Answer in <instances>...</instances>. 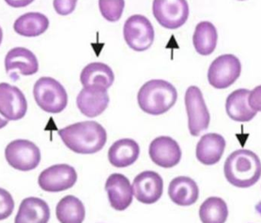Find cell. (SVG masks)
I'll use <instances>...</instances> for the list:
<instances>
[{
	"instance_id": "cell-1",
	"label": "cell",
	"mask_w": 261,
	"mask_h": 223,
	"mask_svg": "<svg viewBox=\"0 0 261 223\" xmlns=\"http://www.w3.org/2000/svg\"><path fill=\"white\" fill-rule=\"evenodd\" d=\"M59 135L71 151L83 155L99 152L107 141V130L96 121L72 124L60 129Z\"/></svg>"
},
{
	"instance_id": "cell-2",
	"label": "cell",
	"mask_w": 261,
	"mask_h": 223,
	"mask_svg": "<svg viewBox=\"0 0 261 223\" xmlns=\"http://www.w3.org/2000/svg\"><path fill=\"white\" fill-rule=\"evenodd\" d=\"M226 180L237 188L254 186L261 176V161L255 153L240 149L231 153L224 165Z\"/></svg>"
},
{
	"instance_id": "cell-3",
	"label": "cell",
	"mask_w": 261,
	"mask_h": 223,
	"mask_svg": "<svg viewBox=\"0 0 261 223\" xmlns=\"http://www.w3.org/2000/svg\"><path fill=\"white\" fill-rule=\"evenodd\" d=\"M178 92L175 87L165 80H150L138 91L137 101L143 112L160 116L169 111L176 103Z\"/></svg>"
},
{
	"instance_id": "cell-4",
	"label": "cell",
	"mask_w": 261,
	"mask_h": 223,
	"mask_svg": "<svg viewBox=\"0 0 261 223\" xmlns=\"http://www.w3.org/2000/svg\"><path fill=\"white\" fill-rule=\"evenodd\" d=\"M33 95L39 107L50 114H60L68 104L65 88L51 77L40 78L34 85Z\"/></svg>"
},
{
	"instance_id": "cell-5",
	"label": "cell",
	"mask_w": 261,
	"mask_h": 223,
	"mask_svg": "<svg viewBox=\"0 0 261 223\" xmlns=\"http://www.w3.org/2000/svg\"><path fill=\"white\" fill-rule=\"evenodd\" d=\"M7 162L12 168L22 172L34 170L41 162L40 148L29 140L18 139L11 142L5 149Z\"/></svg>"
},
{
	"instance_id": "cell-6",
	"label": "cell",
	"mask_w": 261,
	"mask_h": 223,
	"mask_svg": "<svg viewBox=\"0 0 261 223\" xmlns=\"http://www.w3.org/2000/svg\"><path fill=\"white\" fill-rule=\"evenodd\" d=\"M127 45L136 52H144L154 41V29L148 18L136 14L128 18L123 26Z\"/></svg>"
},
{
	"instance_id": "cell-7",
	"label": "cell",
	"mask_w": 261,
	"mask_h": 223,
	"mask_svg": "<svg viewBox=\"0 0 261 223\" xmlns=\"http://www.w3.org/2000/svg\"><path fill=\"white\" fill-rule=\"evenodd\" d=\"M184 100L191 135L199 136L202 131L208 129L211 121L210 113L201 90L196 86H191L186 90Z\"/></svg>"
},
{
	"instance_id": "cell-8",
	"label": "cell",
	"mask_w": 261,
	"mask_h": 223,
	"mask_svg": "<svg viewBox=\"0 0 261 223\" xmlns=\"http://www.w3.org/2000/svg\"><path fill=\"white\" fill-rule=\"evenodd\" d=\"M152 12L156 21L166 30H178L189 17L186 0H155Z\"/></svg>"
},
{
	"instance_id": "cell-9",
	"label": "cell",
	"mask_w": 261,
	"mask_h": 223,
	"mask_svg": "<svg viewBox=\"0 0 261 223\" xmlns=\"http://www.w3.org/2000/svg\"><path fill=\"white\" fill-rule=\"evenodd\" d=\"M241 72L242 64L237 57L229 53L220 55L208 68V83L216 89H226L237 81Z\"/></svg>"
},
{
	"instance_id": "cell-10",
	"label": "cell",
	"mask_w": 261,
	"mask_h": 223,
	"mask_svg": "<svg viewBox=\"0 0 261 223\" xmlns=\"http://www.w3.org/2000/svg\"><path fill=\"white\" fill-rule=\"evenodd\" d=\"M77 181V173L68 164H56L42 171L38 183L48 192H60L72 188Z\"/></svg>"
},
{
	"instance_id": "cell-11",
	"label": "cell",
	"mask_w": 261,
	"mask_h": 223,
	"mask_svg": "<svg viewBox=\"0 0 261 223\" xmlns=\"http://www.w3.org/2000/svg\"><path fill=\"white\" fill-rule=\"evenodd\" d=\"M134 196L145 205H152L160 200L164 192V180L153 171H145L136 176L133 182Z\"/></svg>"
},
{
	"instance_id": "cell-12",
	"label": "cell",
	"mask_w": 261,
	"mask_h": 223,
	"mask_svg": "<svg viewBox=\"0 0 261 223\" xmlns=\"http://www.w3.org/2000/svg\"><path fill=\"white\" fill-rule=\"evenodd\" d=\"M28 111V101L24 93L8 82L0 83V113L9 121L24 118Z\"/></svg>"
},
{
	"instance_id": "cell-13",
	"label": "cell",
	"mask_w": 261,
	"mask_h": 223,
	"mask_svg": "<svg viewBox=\"0 0 261 223\" xmlns=\"http://www.w3.org/2000/svg\"><path fill=\"white\" fill-rule=\"evenodd\" d=\"M148 154L155 164L163 168H172L181 159V149L178 142L169 136L157 137L150 143Z\"/></svg>"
},
{
	"instance_id": "cell-14",
	"label": "cell",
	"mask_w": 261,
	"mask_h": 223,
	"mask_svg": "<svg viewBox=\"0 0 261 223\" xmlns=\"http://www.w3.org/2000/svg\"><path fill=\"white\" fill-rule=\"evenodd\" d=\"M110 206L117 211H124L133 202V187L130 180L121 174H112L106 183Z\"/></svg>"
},
{
	"instance_id": "cell-15",
	"label": "cell",
	"mask_w": 261,
	"mask_h": 223,
	"mask_svg": "<svg viewBox=\"0 0 261 223\" xmlns=\"http://www.w3.org/2000/svg\"><path fill=\"white\" fill-rule=\"evenodd\" d=\"M76 104L84 116L96 118L107 110L109 104V96L106 89L84 88L78 94Z\"/></svg>"
},
{
	"instance_id": "cell-16",
	"label": "cell",
	"mask_w": 261,
	"mask_h": 223,
	"mask_svg": "<svg viewBox=\"0 0 261 223\" xmlns=\"http://www.w3.org/2000/svg\"><path fill=\"white\" fill-rule=\"evenodd\" d=\"M5 69L8 73L18 71L23 76H30L39 71V62L35 54L29 49L15 47L6 54Z\"/></svg>"
},
{
	"instance_id": "cell-17",
	"label": "cell",
	"mask_w": 261,
	"mask_h": 223,
	"mask_svg": "<svg viewBox=\"0 0 261 223\" xmlns=\"http://www.w3.org/2000/svg\"><path fill=\"white\" fill-rule=\"evenodd\" d=\"M226 148L225 138L217 133H208L201 137L196 146V156L202 164L214 165L219 162Z\"/></svg>"
},
{
	"instance_id": "cell-18",
	"label": "cell",
	"mask_w": 261,
	"mask_h": 223,
	"mask_svg": "<svg viewBox=\"0 0 261 223\" xmlns=\"http://www.w3.org/2000/svg\"><path fill=\"white\" fill-rule=\"evenodd\" d=\"M251 91L248 89H237L227 97L226 101V111L232 120L237 122H248L255 118L257 112L253 110L249 105V96Z\"/></svg>"
},
{
	"instance_id": "cell-19",
	"label": "cell",
	"mask_w": 261,
	"mask_h": 223,
	"mask_svg": "<svg viewBox=\"0 0 261 223\" xmlns=\"http://www.w3.org/2000/svg\"><path fill=\"white\" fill-rule=\"evenodd\" d=\"M168 195L178 206H192L199 197V188L194 179L188 176H178L169 184Z\"/></svg>"
},
{
	"instance_id": "cell-20",
	"label": "cell",
	"mask_w": 261,
	"mask_h": 223,
	"mask_svg": "<svg viewBox=\"0 0 261 223\" xmlns=\"http://www.w3.org/2000/svg\"><path fill=\"white\" fill-rule=\"evenodd\" d=\"M80 81L84 88H101L107 90L115 81L112 69L105 63L93 62L81 71Z\"/></svg>"
},
{
	"instance_id": "cell-21",
	"label": "cell",
	"mask_w": 261,
	"mask_h": 223,
	"mask_svg": "<svg viewBox=\"0 0 261 223\" xmlns=\"http://www.w3.org/2000/svg\"><path fill=\"white\" fill-rule=\"evenodd\" d=\"M140 147L133 139L125 138L115 142L108 150L109 162L117 168H125L137 161Z\"/></svg>"
},
{
	"instance_id": "cell-22",
	"label": "cell",
	"mask_w": 261,
	"mask_h": 223,
	"mask_svg": "<svg viewBox=\"0 0 261 223\" xmlns=\"http://www.w3.org/2000/svg\"><path fill=\"white\" fill-rule=\"evenodd\" d=\"M50 218V208L45 201L29 197L19 206L15 223H46Z\"/></svg>"
},
{
	"instance_id": "cell-23",
	"label": "cell",
	"mask_w": 261,
	"mask_h": 223,
	"mask_svg": "<svg viewBox=\"0 0 261 223\" xmlns=\"http://www.w3.org/2000/svg\"><path fill=\"white\" fill-rule=\"evenodd\" d=\"M49 27V19L41 12H28L14 22L13 30L23 37H38Z\"/></svg>"
},
{
	"instance_id": "cell-24",
	"label": "cell",
	"mask_w": 261,
	"mask_h": 223,
	"mask_svg": "<svg viewBox=\"0 0 261 223\" xmlns=\"http://www.w3.org/2000/svg\"><path fill=\"white\" fill-rule=\"evenodd\" d=\"M218 34L214 24L208 21L200 22L196 26L193 43L196 52L201 55L213 53L217 45Z\"/></svg>"
},
{
	"instance_id": "cell-25",
	"label": "cell",
	"mask_w": 261,
	"mask_h": 223,
	"mask_svg": "<svg viewBox=\"0 0 261 223\" xmlns=\"http://www.w3.org/2000/svg\"><path fill=\"white\" fill-rule=\"evenodd\" d=\"M56 215L61 223H82L86 216V209L81 200L68 195L59 202Z\"/></svg>"
},
{
	"instance_id": "cell-26",
	"label": "cell",
	"mask_w": 261,
	"mask_h": 223,
	"mask_svg": "<svg viewBox=\"0 0 261 223\" xmlns=\"http://www.w3.org/2000/svg\"><path fill=\"white\" fill-rule=\"evenodd\" d=\"M199 217L203 223H224L228 217L226 202L219 197H210L199 208Z\"/></svg>"
},
{
	"instance_id": "cell-27",
	"label": "cell",
	"mask_w": 261,
	"mask_h": 223,
	"mask_svg": "<svg viewBox=\"0 0 261 223\" xmlns=\"http://www.w3.org/2000/svg\"><path fill=\"white\" fill-rule=\"evenodd\" d=\"M125 2L123 0H101L99 1V8L101 15L108 22L119 21L124 10Z\"/></svg>"
},
{
	"instance_id": "cell-28",
	"label": "cell",
	"mask_w": 261,
	"mask_h": 223,
	"mask_svg": "<svg viewBox=\"0 0 261 223\" xmlns=\"http://www.w3.org/2000/svg\"><path fill=\"white\" fill-rule=\"evenodd\" d=\"M1 192V212H0V219L3 220L12 214L14 208V203L12 195L9 193L4 188L0 189Z\"/></svg>"
},
{
	"instance_id": "cell-29",
	"label": "cell",
	"mask_w": 261,
	"mask_h": 223,
	"mask_svg": "<svg viewBox=\"0 0 261 223\" xmlns=\"http://www.w3.org/2000/svg\"><path fill=\"white\" fill-rule=\"evenodd\" d=\"M76 3V1H54V7L60 15H68L75 9Z\"/></svg>"
},
{
	"instance_id": "cell-30",
	"label": "cell",
	"mask_w": 261,
	"mask_h": 223,
	"mask_svg": "<svg viewBox=\"0 0 261 223\" xmlns=\"http://www.w3.org/2000/svg\"><path fill=\"white\" fill-rule=\"evenodd\" d=\"M249 105L253 110L261 112V86L251 91L249 96Z\"/></svg>"
}]
</instances>
